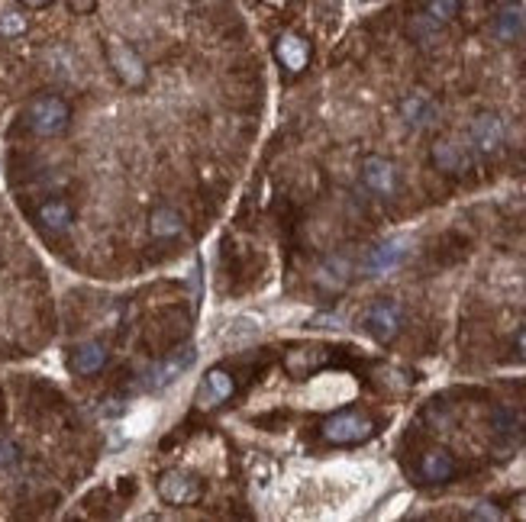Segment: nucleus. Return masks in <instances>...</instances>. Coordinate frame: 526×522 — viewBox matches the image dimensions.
<instances>
[{
  "label": "nucleus",
  "mask_w": 526,
  "mask_h": 522,
  "mask_svg": "<svg viewBox=\"0 0 526 522\" xmlns=\"http://www.w3.org/2000/svg\"><path fill=\"white\" fill-rule=\"evenodd\" d=\"M71 107L65 97L59 94H43L26 107V126L33 129L36 135H59L69 129Z\"/></svg>",
  "instance_id": "f257e3e1"
},
{
  "label": "nucleus",
  "mask_w": 526,
  "mask_h": 522,
  "mask_svg": "<svg viewBox=\"0 0 526 522\" xmlns=\"http://www.w3.org/2000/svg\"><path fill=\"white\" fill-rule=\"evenodd\" d=\"M320 432L330 445H362L374 436V422L368 416L356 413V410H342V413H333L323 422Z\"/></svg>",
  "instance_id": "f03ea898"
},
{
  "label": "nucleus",
  "mask_w": 526,
  "mask_h": 522,
  "mask_svg": "<svg viewBox=\"0 0 526 522\" xmlns=\"http://www.w3.org/2000/svg\"><path fill=\"white\" fill-rule=\"evenodd\" d=\"M362 326H366V332L374 338V342L388 346V342L398 338L400 326H404V313H400V306L394 304V300H378V304L368 306Z\"/></svg>",
  "instance_id": "7ed1b4c3"
},
{
  "label": "nucleus",
  "mask_w": 526,
  "mask_h": 522,
  "mask_svg": "<svg viewBox=\"0 0 526 522\" xmlns=\"http://www.w3.org/2000/svg\"><path fill=\"white\" fill-rule=\"evenodd\" d=\"M107 59H111V68L117 71V77L127 87H143L145 85V61L139 59V52L133 45L119 43H107Z\"/></svg>",
  "instance_id": "20e7f679"
},
{
  "label": "nucleus",
  "mask_w": 526,
  "mask_h": 522,
  "mask_svg": "<svg viewBox=\"0 0 526 522\" xmlns=\"http://www.w3.org/2000/svg\"><path fill=\"white\" fill-rule=\"evenodd\" d=\"M201 490H204L201 487V480H197L194 474H187V471H168V474H161V480H159V497L171 506L197 503Z\"/></svg>",
  "instance_id": "39448f33"
},
{
  "label": "nucleus",
  "mask_w": 526,
  "mask_h": 522,
  "mask_svg": "<svg viewBox=\"0 0 526 522\" xmlns=\"http://www.w3.org/2000/svg\"><path fill=\"white\" fill-rule=\"evenodd\" d=\"M404 258H407V239H388V242H378L374 249H368L362 268L372 278H382V274H390L394 268H400Z\"/></svg>",
  "instance_id": "423d86ee"
},
{
  "label": "nucleus",
  "mask_w": 526,
  "mask_h": 522,
  "mask_svg": "<svg viewBox=\"0 0 526 522\" xmlns=\"http://www.w3.org/2000/svg\"><path fill=\"white\" fill-rule=\"evenodd\" d=\"M468 139H472V145H475L478 152L491 155L497 152L504 145V139H507V129H504V119L497 117V113H478L475 119H472V129H468Z\"/></svg>",
  "instance_id": "0eeeda50"
},
{
  "label": "nucleus",
  "mask_w": 526,
  "mask_h": 522,
  "mask_svg": "<svg viewBox=\"0 0 526 522\" xmlns=\"http://www.w3.org/2000/svg\"><path fill=\"white\" fill-rule=\"evenodd\" d=\"M362 184L378 197H390L398 191V168L394 161L382 159V155H368L362 161Z\"/></svg>",
  "instance_id": "6e6552de"
},
{
  "label": "nucleus",
  "mask_w": 526,
  "mask_h": 522,
  "mask_svg": "<svg viewBox=\"0 0 526 522\" xmlns=\"http://www.w3.org/2000/svg\"><path fill=\"white\" fill-rule=\"evenodd\" d=\"M233 394H236V380H233V374L223 368H213V371H207V378L201 380L194 400L201 410H213V406L226 404Z\"/></svg>",
  "instance_id": "1a4fd4ad"
},
{
  "label": "nucleus",
  "mask_w": 526,
  "mask_h": 522,
  "mask_svg": "<svg viewBox=\"0 0 526 522\" xmlns=\"http://www.w3.org/2000/svg\"><path fill=\"white\" fill-rule=\"evenodd\" d=\"M430 159H433L436 168L446 171V175H465V171L472 168V155H468L465 145L456 143V139H436L433 149H430Z\"/></svg>",
  "instance_id": "9d476101"
},
{
  "label": "nucleus",
  "mask_w": 526,
  "mask_h": 522,
  "mask_svg": "<svg viewBox=\"0 0 526 522\" xmlns=\"http://www.w3.org/2000/svg\"><path fill=\"white\" fill-rule=\"evenodd\" d=\"M191 362H194V352H191V348L171 352V358H165L161 364H155V368L145 371V374H143V387H145V390H159V387H165L168 380L178 378L181 371L191 368Z\"/></svg>",
  "instance_id": "9b49d317"
},
{
  "label": "nucleus",
  "mask_w": 526,
  "mask_h": 522,
  "mask_svg": "<svg viewBox=\"0 0 526 522\" xmlns=\"http://www.w3.org/2000/svg\"><path fill=\"white\" fill-rule=\"evenodd\" d=\"M352 281V261L346 255H330L323 261L320 271H316V284L326 290V294H342Z\"/></svg>",
  "instance_id": "f8f14e48"
},
{
  "label": "nucleus",
  "mask_w": 526,
  "mask_h": 522,
  "mask_svg": "<svg viewBox=\"0 0 526 522\" xmlns=\"http://www.w3.org/2000/svg\"><path fill=\"white\" fill-rule=\"evenodd\" d=\"M275 55H278V61L288 68V71L298 75V71L307 68V61H310V43L298 33H284L278 39V45H275Z\"/></svg>",
  "instance_id": "ddd939ff"
},
{
  "label": "nucleus",
  "mask_w": 526,
  "mask_h": 522,
  "mask_svg": "<svg viewBox=\"0 0 526 522\" xmlns=\"http://www.w3.org/2000/svg\"><path fill=\"white\" fill-rule=\"evenodd\" d=\"M400 117H404V123H407L410 129H426L440 119V110H436V103L430 101L426 94H410V97H404V103H400Z\"/></svg>",
  "instance_id": "4468645a"
},
{
  "label": "nucleus",
  "mask_w": 526,
  "mask_h": 522,
  "mask_svg": "<svg viewBox=\"0 0 526 522\" xmlns=\"http://www.w3.org/2000/svg\"><path fill=\"white\" fill-rule=\"evenodd\" d=\"M69 364L75 374L91 378V374H97V371L107 364V348H103V342H81V346L71 352Z\"/></svg>",
  "instance_id": "2eb2a0df"
},
{
  "label": "nucleus",
  "mask_w": 526,
  "mask_h": 522,
  "mask_svg": "<svg viewBox=\"0 0 526 522\" xmlns=\"http://www.w3.org/2000/svg\"><path fill=\"white\" fill-rule=\"evenodd\" d=\"M420 474H423V480H430V484H446V480L456 474V458H452L446 448H433V452H426V455L420 458Z\"/></svg>",
  "instance_id": "dca6fc26"
},
{
  "label": "nucleus",
  "mask_w": 526,
  "mask_h": 522,
  "mask_svg": "<svg viewBox=\"0 0 526 522\" xmlns=\"http://www.w3.org/2000/svg\"><path fill=\"white\" fill-rule=\"evenodd\" d=\"M36 219H39L49 232H65V229L71 226L75 213H71V207L65 200H45L43 207H39V213H36Z\"/></svg>",
  "instance_id": "f3484780"
},
{
  "label": "nucleus",
  "mask_w": 526,
  "mask_h": 522,
  "mask_svg": "<svg viewBox=\"0 0 526 522\" xmlns=\"http://www.w3.org/2000/svg\"><path fill=\"white\" fill-rule=\"evenodd\" d=\"M523 26H526V17L520 7H504L497 17H494V36L501 39V43H514V39H520L523 36Z\"/></svg>",
  "instance_id": "a211bd4d"
},
{
  "label": "nucleus",
  "mask_w": 526,
  "mask_h": 522,
  "mask_svg": "<svg viewBox=\"0 0 526 522\" xmlns=\"http://www.w3.org/2000/svg\"><path fill=\"white\" fill-rule=\"evenodd\" d=\"M181 229H185V219H181L178 210H171V207H159L149 216V232L155 239H175L181 236Z\"/></svg>",
  "instance_id": "6ab92c4d"
},
{
  "label": "nucleus",
  "mask_w": 526,
  "mask_h": 522,
  "mask_svg": "<svg viewBox=\"0 0 526 522\" xmlns=\"http://www.w3.org/2000/svg\"><path fill=\"white\" fill-rule=\"evenodd\" d=\"M259 329H262L259 326V316H236L220 332V342H226V346H246V342H252L259 336Z\"/></svg>",
  "instance_id": "aec40b11"
},
{
  "label": "nucleus",
  "mask_w": 526,
  "mask_h": 522,
  "mask_svg": "<svg viewBox=\"0 0 526 522\" xmlns=\"http://www.w3.org/2000/svg\"><path fill=\"white\" fill-rule=\"evenodd\" d=\"M491 426L497 436H510V438H517V432L523 429V422H520V416L514 413V410H507V406H497L491 416Z\"/></svg>",
  "instance_id": "412c9836"
},
{
  "label": "nucleus",
  "mask_w": 526,
  "mask_h": 522,
  "mask_svg": "<svg viewBox=\"0 0 526 522\" xmlns=\"http://www.w3.org/2000/svg\"><path fill=\"white\" fill-rule=\"evenodd\" d=\"M440 29H442V23H436L430 13H420V17H414L410 20V36H414L416 43H423V45H430L440 36Z\"/></svg>",
  "instance_id": "4be33fe9"
},
{
  "label": "nucleus",
  "mask_w": 526,
  "mask_h": 522,
  "mask_svg": "<svg viewBox=\"0 0 526 522\" xmlns=\"http://www.w3.org/2000/svg\"><path fill=\"white\" fill-rule=\"evenodd\" d=\"M458 10H462V0H426V13L442 26L449 23V20H456Z\"/></svg>",
  "instance_id": "5701e85b"
},
{
  "label": "nucleus",
  "mask_w": 526,
  "mask_h": 522,
  "mask_svg": "<svg viewBox=\"0 0 526 522\" xmlns=\"http://www.w3.org/2000/svg\"><path fill=\"white\" fill-rule=\"evenodd\" d=\"M29 29V20L20 13V10H7V13H0V36H7V39H17Z\"/></svg>",
  "instance_id": "b1692460"
},
{
  "label": "nucleus",
  "mask_w": 526,
  "mask_h": 522,
  "mask_svg": "<svg viewBox=\"0 0 526 522\" xmlns=\"http://www.w3.org/2000/svg\"><path fill=\"white\" fill-rule=\"evenodd\" d=\"M468 519L472 522H501L504 510L497 503H491V500H481V503H475L472 510H468Z\"/></svg>",
  "instance_id": "393cba45"
},
{
  "label": "nucleus",
  "mask_w": 526,
  "mask_h": 522,
  "mask_svg": "<svg viewBox=\"0 0 526 522\" xmlns=\"http://www.w3.org/2000/svg\"><path fill=\"white\" fill-rule=\"evenodd\" d=\"M20 461V448L10 438H0V468H13Z\"/></svg>",
  "instance_id": "a878e982"
},
{
  "label": "nucleus",
  "mask_w": 526,
  "mask_h": 522,
  "mask_svg": "<svg viewBox=\"0 0 526 522\" xmlns=\"http://www.w3.org/2000/svg\"><path fill=\"white\" fill-rule=\"evenodd\" d=\"M514 513H517V519H526V493L514 500Z\"/></svg>",
  "instance_id": "bb28decb"
},
{
  "label": "nucleus",
  "mask_w": 526,
  "mask_h": 522,
  "mask_svg": "<svg viewBox=\"0 0 526 522\" xmlns=\"http://www.w3.org/2000/svg\"><path fill=\"white\" fill-rule=\"evenodd\" d=\"M517 352H520V358L526 362V329L517 336Z\"/></svg>",
  "instance_id": "cd10ccee"
},
{
  "label": "nucleus",
  "mask_w": 526,
  "mask_h": 522,
  "mask_svg": "<svg viewBox=\"0 0 526 522\" xmlns=\"http://www.w3.org/2000/svg\"><path fill=\"white\" fill-rule=\"evenodd\" d=\"M71 7H75V10H91L94 0H71Z\"/></svg>",
  "instance_id": "c85d7f7f"
},
{
  "label": "nucleus",
  "mask_w": 526,
  "mask_h": 522,
  "mask_svg": "<svg viewBox=\"0 0 526 522\" xmlns=\"http://www.w3.org/2000/svg\"><path fill=\"white\" fill-rule=\"evenodd\" d=\"M26 7H45V4H49V0H23Z\"/></svg>",
  "instance_id": "c756f323"
}]
</instances>
